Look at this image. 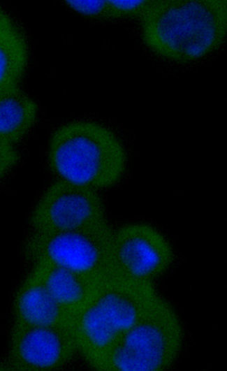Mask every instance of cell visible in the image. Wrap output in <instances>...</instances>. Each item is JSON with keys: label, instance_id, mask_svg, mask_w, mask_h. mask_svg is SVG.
<instances>
[{"label": "cell", "instance_id": "cell-1", "mask_svg": "<svg viewBox=\"0 0 227 371\" xmlns=\"http://www.w3.org/2000/svg\"><path fill=\"white\" fill-rule=\"evenodd\" d=\"M145 45L177 63L199 60L217 50L227 34L226 0H148L138 17Z\"/></svg>", "mask_w": 227, "mask_h": 371}, {"label": "cell", "instance_id": "cell-2", "mask_svg": "<svg viewBox=\"0 0 227 371\" xmlns=\"http://www.w3.org/2000/svg\"><path fill=\"white\" fill-rule=\"evenodd\" d=\"M47 155L50 168L62 180L95 190L115 185L127 164L126 151L118 136L91 121H74L57 129Z\"/></svg>", "mask_w": 227, "mask_h": 371}, {"label": "cell", "instance_id": "cell-3", "mask_svg": "<svg viewBox=\"0 0 227 371\" xmlns=\"http://www.w3.org/2000/svg\"><path fill=\"white\" fill-rule=\"evenodd\" d=\"M183 338V328L177 313L159 296L119 336L96 370H166L177 358Z\"/></svg>", "mask_w": 227, "mask_h": 371}, {"label": "cell", "instance_id": "cell-4", "mask_svg": "<svg viewBox=\"0 0 227 371\" xmlns=\"http://www.w3.org/2000/svg\"><path fill=\"white\" fill-rule=\"evenodd\" d=\"M113 231L105 221L71 230L32 232L24 254L32 264L51 263L104 280L112 276Z\"/></svg>", "mask_w": 227, "mask_h": 371}, {"label": "cell", "instance_id": "cell-5", "mask_svg": "<svg viewBox=\"0 0 227 371\" xmlns=\"http://www.w3.org/2000/svg\"><path fill=\"white\" fill-rule=\"evenodd\" d=\"M174 259L172 246L153 226L125 224L113 231L112 276L139 282H152Z\"/></svg>", "mask_w": 227, "mask_h": 371}, {"label": "cell", "instance_id": "cell-6", "mask_svg": "<svg viewBox=\"0 0 227 371\" xmlns=\"http://www.w3.org/2000/svg\"><path fill=\"white\" fill-rule=\"evenodd\" d=\"M108 221L103 202L91 188L65 180L52 183L34 207L32 232L80 228Z\"/></svg>", "mask_w": 227, "mask_h": 371}, {"label": "cell", "instance_id": "cell-7", "mask_svg": "<svg viewBox=\"0 0 227 371\" xmlns=\"http://www.w3.org/2000/svg\"><path fill=\"white\" fill-rule=\"evenodd\" d=\"M77 351L71 324H13L8 363L16 370H50L66 364Z\"/></svg>", "mask_w": 227, "mask_h": 371}, {"label": "cell", "instance_id": "cell-8", "mask_svg": "<svg viewBox=\"0 0 227 371\" xmlns=\"http://www.w3.org/2000/svg\"><path fill=\"white\" fill-rule=\"evenodd\" d=\"M159 296L152 282L110 277L102 282L92 301L121 335Z\"/></svg>", "mask_w": 227, "mask_h": 371}, {"label": "cell", "instance_id": "cell-9", "mask_svg": "<svg viewBox=\"0 0 227 371\" xmlns=\"http://www.w3.org/2000/svg\"><path fill=\"white\" fill-rule=\"evenodd\" d=\"M14 324H71L73 317L51 294L32 269L19 286L13 303Z\"/></svg>", "mask_w": 227, "mask_h": 371}, {"label": "cell", "instance_id": "cell-10", "mask_svg": "<svg viewBox=\"0 0 227 371\" xmlns=\"http://www.w3.org/2000/svg\"><path fill=\"white\" fill-rule=\"evenodd\" d=\"M32 269L40 275L56 300L73 315L94 298L105 280L47 262L34 263Z\"/></svg>", "mask_w": 227, "mask_h": 371}, {"label": "cell", "instance_id": "cell-11", "mask_svg": "<svg viewBox=\"0 0 227 371\" xmlns=\"http://www.w3.org/2000/svg\"><path fill=\"white\" fill-rule=\"evenodd\" d=\"M71 327L77 351L96 370L120 336L92 300L73 315Z\"/></svg>", "mask_w": 227, "mask_h": 371}, {"label": "cell", "instance_id": "cell-12", "mask_svg": "<svg viewBox=\"0 0 227 371\" xmlns=\"http://www.w3.org/2000/svg\"><path fill=\"white\" fill-rule=\"evenodd\" d=\"M36 101L20 87L0 93V140L15 145L34 125L38 115Z\"/></svg>", "mask_w": 227, "mask_h": 371}, {"label": "cell", "instance_id": "cell-13", "mask_svg": "<svg viewBox=\"0 0 227 371\" xmlns=\"http://www.w3.org/2000/svg\"><path fill=\"white\" fill-rule=\"evenodd\" d=\"M29 59L28 43L17 24L0 29V93L19 87Z\"/></svg>", "mask_w": 227, "mask_h": 371}, {"label": "cell", "instance_id": "cell-14", "mask_svg": "<svg viewBox=\"0 0 227 371\" xmlns=\"http://www.w3.org/2000/svg\"><path fill=\"white\" fill-rule=\"evenodd\" d=\"M148 0L115 1L108 0L110 19L139 17L145 10Z\"/></svg>", "mask_w": 227, "mask_h": 371}, {"label": "cell", "instance_id": "cell-15", "mask_svg": "<svg viewBox=\"0 0 227 371\" xmlns=\"http://www.w3.org/2000/svg\"><path fill=\"white\" fill-rule=\"evenodd\" d=\"M75 12L91 18L110 19L108 1H65Z\"/></svg>", "mask_w": 227, "mask_h": 371}, {"label": "cell", "instance_id": "cell-16", "mask_svg": "<svg viewBox=\"0 0 227 371\" xmlns=\"http://www.w3.org/2000/svg\"><path fill=\"white\" fill-rule=\"evenodd\" d=\"M20 155L15 145L0 140V179L18 162Z\"/></svg>", "mask_w": 227, "mask_h": 371}, {"label": "cell", "instance_id": "cell-17", "mask_svg": "<svg viewBox=\"0 0 227 371\" xmlns=\"http://www.w3.org/2000/svg\"><path fill=\"white\" fill-rule=\"evenodd\" d=\"M14 22L10 15L0 6V29Z\"/></svg>", "mask_w": 227, "mask_h": 371}, {"label": "cell", "instance_id": "cell-18", "mask_svg": "<svg viewBox=\"0 0 227 371\" xmlns=\"http://www.w3.org/2000/svg\"><path fill=\"white\" fill-rule=\"evenodd\" d=\"M5 369H6V368H3L2 366H0V370H5Z\"/></svg>", "mask_w": 227, "mask_h": 371}]
</instances>
